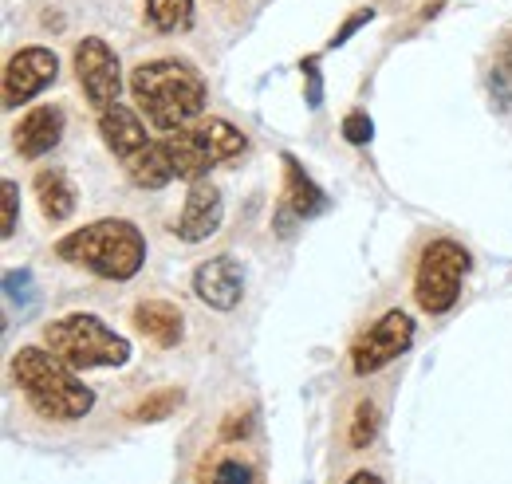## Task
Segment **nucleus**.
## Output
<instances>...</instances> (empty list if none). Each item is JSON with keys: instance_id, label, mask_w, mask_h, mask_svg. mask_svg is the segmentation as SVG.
<instances>
[{"instance_id": "obj_1", "label": "nucleus", "mask_w": 512, "mask_h": 484, "mask_svg": "<svg viewBox=\"0 0 512 484\" xmlns=\"http://www.w3.org/2000/svg\"><path fill=\"white\" fill-rule=\"evenodd\" d=\"M130 95H134L138 111L146 115V122L158 126L162 134L197 122L209 107L205 75L182 56L142 60L130 71Z\"/></svg>"}, {"instance_id": "obj_2", "label": "nucleus", "mask_w": 512, "mask_h": 484, "mask_svg": "<svg viewBox=\"0 0 512 484\" xmlns=\"http://www.w3.org/2000/svg\"><path fill=\"white\" fill-rule=\"evenodd\" d=\"M12 382L40 418L79 422L95 410V390L83 378H75V370L60 355H52L44 343L20 347L12 355Z\"/></svg>"}, {"instance_id": "obj_3", "label": "nucleus", "mask_w": 512, "mask_h": 484, "mask_svg": "<svg viewBox=\"0 0 512 484\" xmlns=\"http://www.w3.org/2000/svg\"><path fill=\"white\" fill-rule=\"evenodd\" d=\"M56 256L64 264L87 268L99 280H130L142 272L146 264V237L138 233L134 221L123 217H99L75 233H67L56 241Z\"/></svg>"}, {"instance_id": "obj_4", "label": "nucleus", "mask_w": 512, "mask_h": 484, "mask_svg": "<svg viewBox=\"0 0 512 484\" xmlns=\"http://www.w3.org/2000/svg\"><path fill=\"white\" fill-rule=\"evenodd\" d=\"M44 347L60 355L71 370H95V366H123L130 359V343L111 331L91 311H67L44 327Z\"/></svg>"}, {"instance_id": "obj_5", "label": "nucleus", "mask_w": 512, "mask_h": 484, "mask_svg": "<svg viewBox=\"0 0 512 484\" xmlns=\"http://www.w3.org/2000/svg\"><path fill=\"white\" fill-rule=\"evenodd\" d=\"M469 272V252L465 244L438 237L422 248L418 272H414V300L426 315H446L461 296V280Z\"/></svg>"}, {"instance_id": "obj_6", "label": "nucleus", "mask_w": 512, "mask_h": 484, "mask_svg": "<svg viewBox=\"0 0 512 484\" xmlns=\"http://www.w3.org/2000/svg\"><path fill=\"white\" fill-rule=\"evenodd\" d=\"M71 63H75V83L87 99L91 111H107L119 103V91H123V67H119V56L115 48L103 40V36H83L71 52Z\"/></svg>"}, {"instance_id": "obj_7", "label": "nucleus", "mask_w": 512, "mask_h": 484, "mask_svg": "<svg viewBox=\"0 0 512 484\" xmlns=\"http://www.w3.org/2000/svg\"><path fill=\"white\" fill-rule=\"evenodd\" d=\"M410 343H414V319H410L402 307H390V311H383V315L355 339V347H351V366H355L359 378H367V374L383 370L386 363H394Z\"/></svg>"}, {"instance_id": "obj_8", "label": "nucleus", "mask_w": 512, "mask_h": 484, "mask_svg": "<svg viewBox=\"0 0 512 484\" xmlns=\"http://www.w3.org/2000/svg\"><path fill=\"white\" fill-rule=\"evenodd\" d=\"M56 75H60V60L52 48H44V44L16 48L4 63V75H0L4 107H20V103L36 99L48 83H56Z\"/></svg>"}, {"instance_id": "obj_9", "label": "nucleus", "mask_w": 512, "mask_h": 484, "mask_svg": "<svg viewBox=\"0 0 512 484\" xmlns=\"http://www.w3.org/2000/svg\"><path fill=\"white\" fill-rule=\"evenodd\" d=\"M225 221V201H221V189L201 178V182H190V193H186V205L178 213V221L170 225V233L178 241L197 244V241H209Z\"/></svg>"}, {"instance_id": "obj_10", "label": "nucleus", "mask_w": 512, "mask_h": 484, "mask_svg": "<svg viewBox=\"0 0 512 484\" xmlns=\"http://www.w3.org/2000/svg\"><path fill=\"white\" fill-rule=\"evenodd\" d=\"M193 296L213 311H233L245 296V272L233 256H213L193 272Z\"/></svg>"}, {"instance_id": "obj_11", "label": "nucleus", "mask_w": 512, "mask_h": 484, "mask_svg": "<svg viewBox=\"0 0 512 484\" xmlns=\"http://www.w3.org/2000/svg\"><path fill=\"white\" fill-rule=\"evenodd\" d=\"M162 146H166V158H170V166H174V178H182V182H201V178L213 174V166H221L217 154H213V146H209V138L201 134L197 122L162 134Z\"/></svg>"}, {"instance_id": "obj_12", "label": "nucleus", "mask_w": 512, "mask_h": 484, "mask_svg": "<svg viewBox=\"0 0 512 484\" xmlns=\"http://www.w3.org/2000/svg\"><path fill=\"white\" fill-rule=\"evenodd\" d=\"M60 138H64V107H56V103L32 107L12 130V146L20 158H44L60 146Z\"/></svg>"}, {"instance_id": "obj_13", "label": "nucleus", "mask_w": 512, "mask_h": 484, "mask_svg": "<svg viewBox=\"0 0 512 484\" xmlns=\"http://www.w3.org/2000/svg\"><path fill=\"white\" fill-rule=\"evenodd\" d=\"M99 138H103L107 150L119 158V166L127 162L130 154H138L146 142H154V138L146 134V122L138 119V111L127 107V103H115V107H107V111L99 115Z\"/></svg>"}, {"instance_id": "obj_14", "label": "nucleus", "mask_w": 512, "mask_h": 484, "mask_svg": "<svg viewBox=\"0 0 512 484\" xmlns=\"http://www.w3.org/2000/svg\"><path fill=\"white\" fill-rule=\"evenodd\" d=\"M130 319H134V331H138L142 339H150L154 347H162V351H170V347L182 343L186 319H182V311L170 300H142L134 307Z\"/></svg>"}, {"instance_id": "obj_15", "label": "nucleus", "mask_w": 512, "mask_h": 484, "mask_svg": "<svg viewBox=\"0 0 512 484\" xmlns=\"http://www.w3.org/2000/svg\"><path fill=\"white\" fill-rule=\"evenodd\" d=\"M323 209H327V193L312 182V174L292 154H284V205H280V217L292 213V217L308 221V217H320Z\"/></svg>"}, {"instance_id": "obj_16", "label": "nucleus", "mask_w": 512, "mask_h": 484, "mask_svg": "<svg viewBox=\"0 0 512 484\" xmlns=\"http://www.w3.org/2000/svg\"><path fill=\"white\" fill-rule=\"evenodd\" d=\"M32 189H36V201H40L44 221L60 225V221H67V217L75 213V201H79V197H75V185H71V178H67L60 166L40 170L36 182H32Z\"/></svg>"}, {"instance_id": "obj_17", "label": "nucleus", "mask_w": 512, "mask_h": 484, "mask_svg": "<svg viewBox=\"0 0 512 484\" xmlns=\"http://www.w3.org/2000/svg\"><path fill=\"white\" fill-rule=\"evenodd\" d=\"M123 174H127L138 189L154 193V189H166V185H170L174 166H170V158H166V146H162V142H146L138 154H130L127 162H123Z\"/></svg>"}, {"instance_id": "obj_18", "label": "nucleus", "mask_w": 512, "mask_h": 484, "mask_svg": "<svg viewBox=\"0 0 512 484\" xmlns=\"http://www.w3.org/2000/svg\"><path fill=\"white\" fill-rule=\"evenodd\" d=\"M193 0H142V20L158 36H182L193 28Z\"/></svg>"}, {"instance_id": "obj_19", "label": "nucleus", "mask_w": 512, "mask_h": 484, "mask_svg": "<svg viewBox=\"0 0 512 484\" xmlns=\"http://www.w3.org/2000/svg\"><path fill=\"white\" fill-rule=\"evenodd\" d=\"M197 126H201V134L209 138V146H213V154H217L221 166H237V162H245V154H249V138L241 134V126H233L229 119H217V115H201Z\"/></svg>"}, {"instance_id": "obj_20", "label": "nucleus", "mask_w": 512, "mask_h": 484, "mask_svg": "<svg viewBox=\"0 0 512 484\" xmlns=\"http://www.w3.org/2000/svg\"><path fill=\"white\" fill-rule=\"evenodd\" d=\"M182 402H186V394H182L178 386H166V390H154V394L138 398L127 414L134 418V422H162V418H170Z\"/></svg>"}, {"instance_id": "obj_21", "label": "nucleus", "mask_w": 512, "mask_h": 484, "mask_svg": "<svg viewBox=\"0 0 512 484\" xmlns=\"http://www.w3.org/2000/svg\"><path fill=\"white\" fill-rule=\"evenodd\" d=\"M379 433V406L371 398H359L355 402V414H351V429H347V445L351 449H367Z\"/></svg>"}, {"instance_id": "obj_22", "label": "nucleus", "mask_w": 512, "mask_h": 484, "mask_svg": "<svg viewBox=\"0 0 512 484\" xmlns=\"http://www.w3.org/2000/svg\"><path fill=\"white\" fill-rule=\"evenodd\" d=\"M489 87L497 95L512 99V32L497 44V56H493V71H489Z\"/></svg>"}, {"instance_id": "obj_23", "label": "nucleus", "mask_w": 512, "mask_h": 484, "mask_svg": "<svg viewBox=\"0 0 512 484\" xmlns=\"http://www.w3.org/2000/svg\"><path fill=\"white\" fill-rule=\"evenodd\" d=\"M0 201H4V209H0V233L8 241L16 233V221H20V189H16V182L0 185Z\"/></svg>"}, {"instance_id": "obj_24", "label": "nucleus", "mask_w": 512, "mask_h": 484, "mask_svg": "<svg viewBox=\"0 0 512 484\" xmlns=\"http://www.w3.org/2000/svg\"><path fill=\"white\" fill-rule=\"evenodd\" d=\"M371 134H375V126H371V115H363V111H351V115L343 119V138H347L351 146H367V142H371Z\"/></svg>"}, {"instance_id": "obj_25", "label": "nucleus", "mask_w": 512, "mask_h": 484, "mask_svg": "<svg viewBox=\"0 0 512 484\" xmlns=\"http://www.w3.org/2000/svg\"><path fill=\"white\" fill-rule=\"evenodd\" d=\"M209 484H256V477L245 461H221L213 469V481Z\"/></svg>"}, {"instance_id": "obj_26", "label": "nucleus", "mask_w": 512, "mask_h": 484, "mask_svg": "<svg viewBox=\"0 0 512 484\" xmlns=\"http://www.w3.org/2000/svg\"><path fill=\"white\" fill-rule=\"evenodd\" d=\"M371 20H375V8H359V12H351V16H347V20L339 24V32L331 36V48L347 44V40H351V36H355V32H359L363 24H371Z\"/></svg>"}, {"instance_id": "obj_27", "label": "nucleus", "mask_w": 512, "mask_h": 484, "mask_svg": "<svg viewBox=\"0 0 512 484\" xmlns=\"http://www.w3.org/2000/svg\"><path fill=\"white\" fill-rule=\"evenodd\" d=\"M249 429H253V414H249V410H233V414L221 422V441H241Z\"/></svg>"}, {"instance_id": "obj_28", "label": "nucleus", "mask_w": 512, "mask_h": 484, "mask_svg": "<svg viewBox=\"0 0 512 484\" xmlns=\"http://www.w3.org/2000/svg\"><path fill=\"white\" fill-rule=\"evenodd\" d=\"M300 67H304V75H308V107H320V99H323L320 60H316V56H308V60L300 63Z\"/></svg>"}, {"instance_id": "obj_29", "label": "nucleus", "mask_w": 512, "mask_h": 484, "mask_svg": "<svg viewBox=\"0 0 512 484\" xmlns=\"http://www.w3.org/2000/svg\"><path fill=\"white\" fill-rule=\"evenodd\" d=\"M347 484H383V481H379L375 473H367V469H359V473H351V481H347Z\"/></svg>"}]
</instances>
